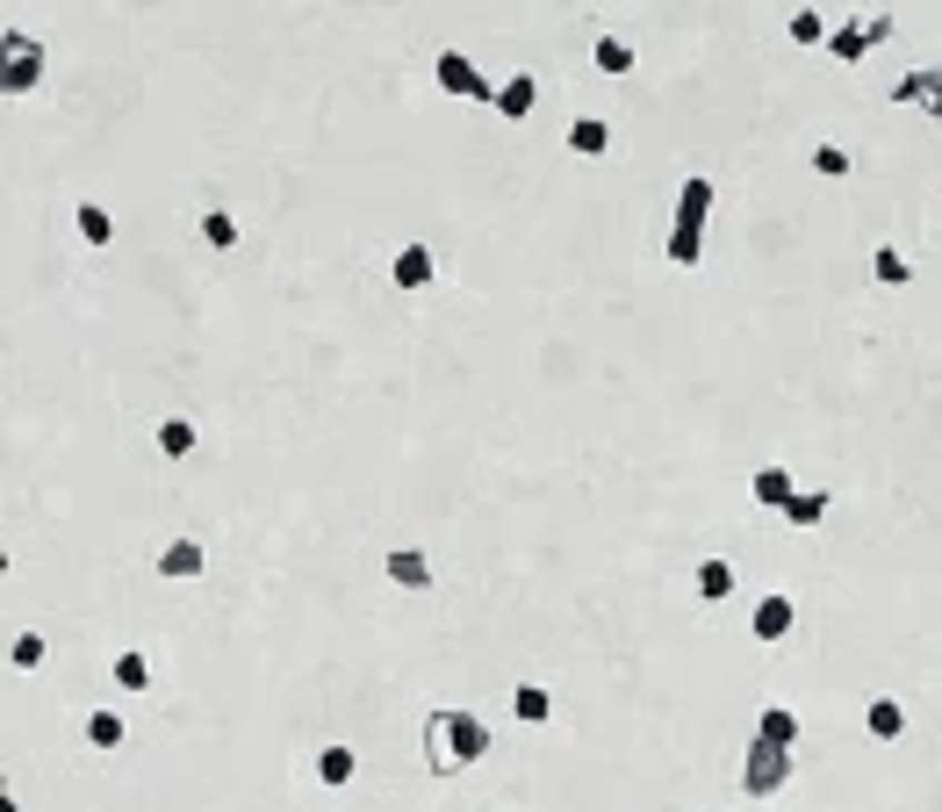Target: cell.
Masks as SVG:
<instances>
[{
    "label": "cell",
    "mask_w": 942,
    "mask_h": 812,
    "mask_svg": "<svg viewBox=\"0 0 942 812\" xmlns=\"http://www.w3.org/2000/svg\"><path fill=\"white\" fill-rule=\"evenodd\" d=\"M482 755H490V726L468 704H432L424 712V770L432 776H461Z\"/></svg>",
    "instance_id": "6da1fadb"
},
{
    "label": "cell",
    "mask_w": 942,
    "mask_h": 812,
    "mask_svg": "<svg viewBox=\"0 0 942 812\" xmlns=\"http://www.w3.org/2000/svg\"><path fill=\"white\" fill-rule=\"evenodd\" d=\"M705 223H712V180L705 173H683L677 223H670V259H677V267H698V259H705Z\"/></svg>",
    "instance_id": "7a4b0ae2"
},
{
    "label": "cell",
    "mask_w": 942,
    "mask_h": 812,
    "mask_svg": "<svg viewBox=\"0 0 942 812\" xmlns=\"http://www.w3.org/2000/svg\"><path fill=\"white\" fill-rule=\"evenodd\" d=\"M784 784H792V748H778V741H763V733H755V741H749V762H741V791H749V799H778Z\"/></svg>",
    "instance_id": "3957f363"
},
{
    "label": "cell",
    "mask_w": 942,
    "mask_h": 812,
    "mask_svg": "<svg viewBox=\"0 0 942 812\" xmlns=\"http://www.w3.org/2000/svg\"><path fill=\"white\" fill-rule=\"evenodd\" d=\"M885 37H892V14H856V22H834L828 29V51L842 58V66H863V51L885 43Z\"/></svg>",
    "instance_id": "277c9868"
},
{
    "label": "cell",
    "mask_w": 942,
    "mask_h": 812,
    "mask_svg": "<svg viewBox=\"0 0 942 812\" xmlns=\"http://www.w3.org/2000/svg\"><path fill=\"white\" fill-rule=\"evenodd\" d=\"M885 101H892V109H921V116H935V122H942V66H914V72H900Z\"/></svg>",
    "instance_id": "5b68a950"
},
{
    "label": "cell",
    "mask_w": 942,
    "mask_h": 812,
    "mask_svg": "<svg viewBox=\"0 0 942 812\" xmlns=\"http://www.w3.org/2000/svg\"><path fill=\"white\" fill-rule=\"evenodd\" d=\"M439 87L461 101H497V80L490 72H475V58L468 51H439Z\"/></svg>",
    "instance_id": "8992f818"
},
{
    "label": "cell",
    "mask_w": 942,
    "mask_h": 812,
    "mask_svg": "<svg viewBox=\"0 0 942 812\" xmlns=\"http://www.w3.org/2000/svg\"><path fill=\"white\" fill-rule=\"evenodd\" d=\"M0 87H8V94H29V87H43V43H37V37L8 29V72H0Z\"/></svg>",
    "instance_id": "52a82bcc"
},
{
    "label": "cell",
    "mask_w": 942,
    "mask_h": 812,
    "mask_svg": "<svg viewBox=\"0 0 942 812\" xmlns=\"http://www.w3.org/2000/svg\"><path fill=\"white\" fill-rule=\"evenodd\" d=\"M749 625H755V640H763V648H778V640L799 625V604H792L784 590H770L763 604H755V619H749Z\"/></svg>",
    "instance_id": "ba28073f"
},
{
    "label": "cell",
    "mask_w": 942,
    "mask_h": 812,
    "mask_svg": "<svg viewBox=\"0 0 942 812\" xmlns=\"http://www.w3.org/2000/svg\"><path fill=\"white\" fill-rule=\"evenodd\" d=\"M490 109L504 116V122H525V116L540 109V80H533V72H511V80H497V101H490Z\"/></svg>",
    "instance_id": "9c48e42d"
},
{
    "label": "cell",
    "mask_w": 942,
    "mask_h": 812,
    "mask_svg": "<svg viewBox=\"0 0 942 812\" xmlns=\"http://www.w3.org/2000/svg\"><path fill=\"white\" fill-rule=\"evenodd\" d=\"M151 569H159L166 582H194L209 569V554H202V540H166L159 547V561H151Z\"/></svg>",
    "instance_id": "30bf717a"
},
{
    "label": "cell",
    "mask_w": 942,
    "mask_h": 812,
    "mask_svg": "<svg viewBox=\"0 0 942 812\" xmlns=\"http://www.w3.org/2000/svg\"><path fill=\"white\" fill-rule=\"evenodd\" d=\"M749 497L763 503V511H792V497H799L792 468H755V474H749Z\"/></svg>",
    "instance_id": "8fae6325"
},
{
    "label": "cell",
    "mask_w": 942,
    "mask_h": 812,
    "mask_svg": "<svg viewBox=\"0 0 942 812\" xmlns=\"http://www.w3.org/2000/svg\"><path fill=\"white\" fill-rule=\"evenodd\" d=\"M432 273H439V259L424 252V244H403V252H397V267H389V281H397L403 295H418V288H432Z\"/></svg>",
    "instance_id": "7c38bea8"
},
{
    "label": "cell",
    "mask_w": 942,
    "mask_h": 812,
    "mask_svg": "<svg viewBox=\"0 0 942 812\" xmlns=\"http://www.w3.org/2000/svg\"><path fill=\"white\" fill-rule=\"evenodd\" d=\"M389 582H397V590H432V561L418 554V547H389Z\"/></svg>",
    "instance_id": "4fadbf2b"
},
{
    "label": "cell",
    "mask_w": 942,
    "mask_h": 812,
    "mask_svg": "<svg viewBox=\"0 0 942 812\" xmlns=\"http://www.w3.org/2000/svg\"><path fill=\"white\" fill-rule=\"evenodd\" d=\"M109 676H116V691L144 698V691H151V654H144V648H123V654H116V669H109Z\"/></svg>",
    "instance_id": "5bb4252c"
},
{
    "label": "cell",
    "mask_w": 942,
    "mask_h": 812,
    "mask_svg": "<svg viewBox=\"0 0 942 812\" xmlns=\"http://www.w3.org/2000/svg\"><path fill=\"white\" fill-rule=\"evenodd\" d=\"M863 726H871L878 741H900V733H906V704L900 698H871V704H863Z\"/></svg>",
    "instance_id": "9a60e30c"
},
{
    "label": "cell",
    "mask_w": 942,
    "mask_h": 812,
    "mask_svg": "<svg viewBox=\"0 0 942 812\" xmlns=\"http://www.w3.org/2000/svg\"><path fill=\"white\" fill-rule=\"evenodd\" d=\"M569 151H583V159H604V151H612V122L575 116V122H569Z\"/></svg>",
    "instance_id": "2e32d148"
},
{
    "label": "cell",
    "mask_w": 942,
    "mask_h": 812,
    "mask_svg": "<svg viewBox=\"0 0 942 812\" xmlns=\"http://www.w3.org/2000/svg\"><path fill=\"white\" fill-rule=\"evenodd\" d=\"M130 741L123 712H87V748H101V755H116V748Z\"/></svg>",
    "instance_id": "e0dca14e"
},
{
    "label": "cell",
    "mask_w": 942,
    "mask_h": 812,
    "mask_svg": "<svg viewBox=\"0 0 942 812\" xmlns=\"http://www.w3.org/2000/svg\"><path fill=\"white\" fill-rule=\"evenodd\" d=\"M784 525H792V532L828 525V489H799V497H792V511H784Z\"/></svg>",
    "instance_id": "ac0fdd59"
},
{
    "label": "cell",
    "mask_w": 942,
    "mask_h": 812,
    "mask_svg": "<svg viewBox=\"0 0 942 812\" xmlns=\"http://www.w3.org/2000/svg\"><path fill=\"white\" fill-rule=\"evenodd\" d=\"M755 733H763V741H778V748H799V712H792V704H763Z\"/></svg>",
    "instance_id": "d6986e66"
},
{
    "label": "cell",
    "mask_w": 942,
    "mask_h": 812,
    "mask_svg": "<svg viewBox=\"0 0 942 812\" xmlns=\"http://www.w3.org/2000/svg\"><path fill=\"white\" fill-rule=\"evenodd\" d=\"M691 590L705 597V604H726V597H734V569H726V561H698Z\"/></svg>",
    "instance_id": "ffe728a7"
},
{
    "label": "cell",
    "mask_w": 942,
    "mask_h": 812,
    "mask_svg": "<svg viewBox=\"0 0 942 812\" xmlns=\"http://www.w3.org/2000/svg\"><path fill=\"white\" fill-rule=\"evenodd\" d=\"M353 770H360V755H353V748H317V784H331V791H339V784H353Z\"/></svg>",
    "instance_id": "44dd1931"
},
{
    "label": "cell",
    "mask_w": 942,
    "mask_h": 812,
    "mask_svg": "<svg viewBox=\"0 0 942 812\" xmlns=\"http://www.w3.org/2000/svg\"><path fill=\"white\" fill-rule=\"evenodd\" d=\"M871 273H878L885 288H906V281H914V259H906L900 244H878V252H871Z\"/></svg>",
    "instance_id": "7402d4cb"
},
{
    "label": "cell",
    "mask_w": 942,
    "mask_h": 812,
    "mask_svg": "<svg viewBox=\"0 0 942 812\" xmlns=\"http://www.w3.org/2000/svg\"><path fill=\"white\" fill-rule=\"evenodd\" d=\"M159 453L166 461H188L194 453V418H159Z\"/></svg>",
    "instance_id": "603a6c76"
},
{
    "label": "cell",
    "mask_w": 942,
    "mask_h": 812,
    "mask_svg": "<svg viewBox=\"0 0 942 812\" xmlns=\"http://www.w3.org/2000/svg\"><path fill=\"white\" fill-rule=\"evenodd\" d=\"M511 712H519V719H525V726H540V719H547V712H554V698H547V691H540V683H519V691H511Z\"/></svg>",
    "instance_id": "cb8c5ba5"
},
{
    "label": "cell",
    "mask_w": 942,
    "mask_h": 812,
    "mask_svg": "<svg viewBox=\"0 0 942 812\" xmlns=\"http://www.w3.org/2000/svg\"><path fill=\"white\" fill-rule=\"evenodd\" d=\"M590 58H598V72H633V43L627 37H598V51H590Z\"/></svg>",
    "instance_id": "d4e9b609"
},
{
    "label": "cell",
    "mask_w": 942,
    "mask_h": 812,
    "mask_svg": "<svg viewBox=\"0 0 942 812\" xmlns=\"http://www.w3.org/2000/svg\"><path fill=\"white\" fill-rule=\"evenodd\" d=\"M784 29H792V43H828V14H820V8H792Z\"/></svg>",
    "instance_id": "484cf974"
},
{
    "label": "cell",
    "mask_w": 942,
    "mask_h": 812,
    "mask_svg": "<svg viewBox=\"0 0 942 812\" xmlns=\"http://www.w3.org/2000/svg\"><path fill=\"white\" fill-rule=\"evenodd\" d=\"M80 238H87V244H109V238H116V217H109L101 202H80Z\"/></svg>",
    "instance_id": "4316f807"
},
{
    "label": "cell",
    "mask_w": 942,
    "mask_h": 812,
    "mask_svg": "<svg viewBox=\"0 0 942 812\" xmlns=\"http://www.w3.org/2000/svg\"><path fill=\"white\" fill-rule=\"evenodd\" d=\"M43 654H51V648H43V633H14L8 640V662L14 669H43Z\"/></svg>",
    "instance_id": "83f0119b"
},
{
    "label": "cell",
    "mask_w": 942,
    "mask_h": 812,
    "mask_svg": "<svg viewBox=\"0 0 942 812\" xmlns=\"http://www.w3.org/2000/svg\"><path fill=\"white\" fill-rule=\"evenodd\" d=\"M202 244H217V252H231V244H238V217H223V209H209V217H202Z\"/></svg>",
    "instance_id": "f1b7e54d"
},
{
    "label": "cell",
    "mask_w": 942,
    "mask_h": 812,
    "mask_svg": "<svg viewBox=\"0 0 942 812\" xmlns=\"http://www.w3.org/2000/svg\"><path fill=\"white\" fill-rule=\"evenodd\" d=\"M813 173L842 180V173H849V151H842V144H813Z\"/></svg>",
    "instance_id": "f546056e"
}]
</instances>
